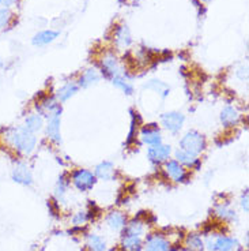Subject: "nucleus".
<instances>
[{
  "label": "nucleus",
  "instance_id": "aec40b11",
  "mask_svg": "<svg viewBox=\"0 0 249 251\" xmlns=\"http://www.w3.org/2000/svg\"><path fill=\"white\" fill-rule=\"evenodd\" d=\"M175 156H176V161H177V163H180L181 165L196 167V168H199L200 160L198 158V156H193V154H191V153H188V151H182V149L176 151Z\"/></svg>",
  "mask_w": 249,
  "mask_h": 251
},
{
  "label": "nucleus",
  "instance_id": "7ed1b4c3",
  "mask_svg": "<svg viewBox=\"0 0 249 251\" xmlns=\"http://www.w3.org/2000/svg\"><path fill=\"white\" fill-rule=\"evenodd\" d=\"M71 179H72V183H74L75 187L78 188L79 191L86 193V191L94 187L97 177H95L93 172H90L88 170H76L72 172Z\"/></svg>",
  "mask_w": 249,
  "mask_h": 251
},
{
  "label": "nucleus",
  "instance_id": "c85d7f7f",
  "mask_svg": "<svg viewBox=\"0 0 249 251\" xmlns=\"http://www.w3.org/2000/svg\"><path fill=\"white\" fill-rule=\"evenodd\" d=\"M215 212H217V216L225 221H231V220L236 219V212L231 210L230 207L226 206V205H219Z\"/></svg>",
  "mask_w": 249,
  "mask_h": 251
},
{
  "label": "nucleus",
  "instance_id": "39448f33",
  "mask_svg": "<svg viewBox=\"0 0 249 251\" xmlns=\"http://www.w3.org/2000/svg\"><path fill=\"white\" fill-rule=\"evenodd\" d=\"M184 122H185V116L180 112H176V111H172V112L163 113L161 116V123L162 126L168 130V131L179 132L182 128L184 126Z\"/></svg>",
  "mask_w": 249,
  "mask_h": 251
},
{
  "label": "nucleus",
  "instance_id": "f3484780",
  "mask_svg": "<svg viewBox=\"0 0 249 251\" xmlns=\"http://www.w3.org/2000/svg\"><path fill=\"white\" fill-rule=\"evenodd\" d=\"M78 90H79V85H78V83H75V82L72 81L66 82L62 88L57 90V93H56L57 100L62 101V102L69 100L71 97H74L75 94L78 93Z\"/></svg>",
  "mask_w": 249,
  "mask_h": 251
},
{
  "label": "nucleus",
  "instance_id": "473e14b6",
  "mask_svg": "<svg viewBox=\"0 0 249 251\" xmlns=\"http://www.w3.org/2000/svg\"><path fill=\"white\" fill-rule=\"evenodd\" d=\"M241 206L245 213H248V191H245L241 197Z\"/></svg>",
  "mask_w": 249,
  "mask_h": 251
},
{
  "label": "nucleus",
  "instance_id": "ddd939ff",
  "mask_svg": "<svg viewBox=\"0 0 249 251\" xmlns=\"http://www.w3.org/2000/svg\"><path fill=\"white\" fill-rule=\"evenodd\" d=\"M45 125V120L44 116L43 115H40V113H31L29 116H26L25 122H23V128H26L27 131L33 132V134H36V132L41 131L43 128H44Z\"/></svg>",
  "mask_w": 249,
  "mask_h": 251
},
{
  "label": "nucleus",
  "instance_id": "f03ea898",
  "mask_svg": "<svg viewBox=\"0 0 249 251\" xmlns=\"http://www.w3.org/2000/svg\"><path fill=\"white\" fill-rule=\"evenodd\" d=\"M180 149L191 153L193 156H199L205 149V138L199 131L191 130L180 139Z\"/></svg>",
  "mask_w": 249,
  "mask_h": 251
},
{
  "label": "nucleus",
  "instance_id": "cd10ccee",
  "mask_svg": "<svg viewBox=\"0 0 249 251\" xmlns=\"http://www.w3.org/2000/svg\"><path fill=\"white\" fill-rule=\"evenodd\" d=\"M112 83H113V86H116V88L120 89V90H123L125 94L134 93V86H132L131 83L127 81L123 75L112 78Z\"/></svg>",
  "mask_w": 249,
  "mask_h": 251
},
{
  "label": "nucleus",
  "instance_id": "2f4dec72",
  "mask_svg": "<svg viewBox=\"0 0 249 251\" xmlns=\"http://www.w3.org/2000/svg\"><path fill=\"white\" fill-rule=\"evenodd\" d=\"M88 220H89L88 212L81 210V212H78V213L75 214L74 217H72V223H74V226H83Z\"/></svg>",
  "mask_w": 249,
  "mask_h": 251
},
{
  "label": "nucleus",
  "instance_id": "6e6552de",
  "mask_svg": "<svg viewBox=\"0 0 249 251\" xmlns=\"http://www.w3.org/2000/svg\"><path fill=\"white\" fill-rule=\"evenodd\" d=\"M144 251H170V243L163 235H150L144 243Z\"/></svg>",
  "mask_w": 249,
  "mask_h": 251
},
{
  "label": "nucleus",
  "instance_id": "a878e982",
  "mask_svg": "<svg viewBox=\"0 0 249 251\" xmlns=\"http://www.w3.org/2000/svg\"><path fill=\"white\" fill-rule=\"evenodd\" d=\"M144 232V226L140 220H132L130 224L124 226V235H136L142 236Z\"/></svg>",
  "mask_w": 249,
  "mask_h": 251
},
{
  "label": "nucleus",
  "instance_id": "7c9ffc66",
  "mask_svg": "<svg viewBox=\"0 0 249 251\" xmlns=\"http://www.w3.org/2000/svg\"><path fill=\"white\" fill-rule=\"evenodd\" d=\"M13 18L11 15V11L8 8H0V30L6 29L7 26L10 25V21Z\"/></svg>",
  "mask_w": 249,
  "mask_h": 251
},
{
  "label": "nucleus",
  "instance_id": "bb28decb",
  "mask_svg": "<svg viewBox=\"0 0 249 251\" xmlns=\"http://www.w3.org/2000/svg\"><path fill=\"white\" fill-rule=\"evenodd\" d=\"M144 88L147 89H153V90H156L157 93L161 96L162 99H165L166 96L169 94V86L165 83V82L158 81V79H153V81L147 82L146 85H144Z\"/></svg>",
  "mask_w": 249,
  "mask_h": 251
},
{
  "label": "nucleus",
  "instance_id": "f8f14e48",
  "mask_svg": "<svg viewBox=\"0 0 249 251\" xmlns=\"http://www.w3.org/2000/svg\"><path fill=\"white\" fill-rule=\"evenodd\" d=\"M102 69L105 71L106 75H109L111 78L123 75L121 66H120L117 59L113 56V55H108V56L104 57V60H102Z\"/></svg>",
  "mask_w": 249,
  "mask_h": 251
},
{
  "label": "nucleus",
  "instance_id": "dca6fc26",
  "mask_svg": "<svg viewBox=\"0 0 249 251\" xmlns=\"http://www.w3.org/2000/svg\"><path fill=\"white\" fill-rule=\"evenodd\" d=\"M57 37H59V31L48 29V30L38 31L37 34L33 37L31 43H33V45H36V47H44V45L53 43Z\"/></svg>",
  "mask_w": 249,
  "mask_h": 251
},
{
  "label": "nucleus",
  "instance_id": "9b49d317",
  "mask_svg": "<svg viewBox=\"0 0 249 251\" xmlns=\"http://www.w3.org/2000/svg\"><path fill=\"white\" fill-rule=\"evenodd\" d=\"M37 109L40 115L46 116V118H49V116L55 115V113H62V107H60V104L57 102V100L52 99V97H46L44 100L40 101Z\"/></svg>",
  "mask_w": 249,
  "mask_h": 251
},
{
  "label": "nucleus",
  "instance_id": "a211bd4d",
  "mask_svg": "<svg viewBox=\"0 0 249 251\" xmlns=\"http://www.w3.org/2000/svg\"><path fill=\"white\" fill-rule=\"evenodd\" d=\"M106 223L113 231H123L127 226V219L121 212H111L106 217Z\"/></svg>",
  "mask_w": 249,
  "mask_h": 251
},
{
  "label": "nucleus",
  "instance_id": "72a5a7b5",
  "mask_svg": "<svg viewBox=\"0 0 249 251\" xmlns=\"http://www.w3.org/2000/svg\"><path fill=\"white\" fill-rule=\"evenodd\" d=\"M17 3V0H0V6L3 8H8V7L14 6Z\"/></svg>",
  "mask_w": 249,
  "mask_h": 251
},
{
  "label": "nucleus",
  "instance_id": "20e7f679",
  "mask_svg": "<svg viewBox=\"0 0 249 251\" xmlns=\"http://www.w3.org/2000/svg\"><path fill=\"white\" fill-rule=\"evenodd\" d=\"M11 179L21 186H31L33 184V172L30 167L25 161H18L11 170Z\"/></svg>",
  "mask_w": 249,
  "mask_h": 251
},
{
  "label": "nucleus",
  "instance_id": "b1692460",
  "mask_svg": "<svg viewBox=\"0 0 249 251\" xmlns=\"http://www.w3.org/2000/svg\"><path fill=\"white\" fill-rule=\"evenodd\" d=\"M185 249L187 251H203L204 250V242L202 240L199 235L191 233V235H188L187 242H185Z\"/></svg>",
  "mask_w": 249,
  "mask_h": 251
},
{
  "label": "nucleus",
  "instance_id": "412c9836",
  "mask_svg": "<svg viewBox=\"0 0 249 251\" xmlns=\"http://www.w3.org/2000/svg\"><path fill=\"white\" fill-rule=\"evenodd\" d=\"M123 247H124L125 251H140L143 247L142 236L123 235Z\"/></svg>",
  "mask_w": 249,
  "mask_h": 251
},
{
  "label": "nucleus",
  "instance_id": "6ab92c4d",
  "mask_svg": "<svg viewBox=\"0 0 249 251\" xmlns=\"http://www.w3.org/2000/svg\"><path fill=\"white\" fill-rule=\"evenodd\" d=\"M94 175L101 180H111L114 175V165L111 161H102L95 167Z\"/></svg>",
  "mask_w": 249,
  "mask_h": 251
},
{
  "label": "nucleus",
  "instance_id": "4468645a",
  "mask_svg": "<svg viewBox=\"0 0 249 251\" xmlns=\"http://www.w3.org/2000/svg\"><path fill=\"white\" fill-rule=\"evenodd\" d=\"M140 139L143 141L146 145H150V146H154V145L162 144V135L161 131L158 128H154V127H143L142 131H140Z\"/></svg>",
  "mask_w": 249,
  "mask_h": 251
},
{
  "label": "nucleus",
  "instance_id": "393cba45",
  "mask_svg": "<svg viewBox=\"0 0 249 251\" xmlns=\"http://www.w3.org/2000/svg\"><path fill=\"white\" fill-rule=\"evenodd\" d=\"M88 249L89 251H106L105 240L98 235H89Z\"/></svg>",
  "mask_w": 249,
  "mask_h": 251
},
{
  "label": "nucleus",
  "instance_id": "f704fd0d",
  "mask_svg": "<svg viewBox=\"0 0 249 251\" xmlns=\"http://www.w3.org/2000/svg\"><path fill=\"white\" fill-rule=\"evenodd\" d=\"M202 1H210V0H202Z\"/></svg>",
  "mask_w": 249,
  "mask_h": 251
},
{
  "label": "nucleus",
  "instance_id": "5701e85b",
  "mask_svg": "<svg viewBox=\"0 0 249 251\" xmlns=\"http://www.w3.org/2000/svg\"><path fill=\"white\" fill-rule=\"evenodd\" d=\"M68 177L66 175L60 176L56 183V188H55V195H56L57 201L64 202V200H66V194H67V190H68Z\"/></svg>",
  "mask_w": 249,
  "mask_h": 251
},
{
  "label": "nucleus",
  "instance_id": "4be33fe9",
  "mask_svg": "<svg viewBox=\"0 0 249 251\" xmlns=\"http://www.w3.org/2000/svg\"><path fill=\"white\" fill-rule=\"evenodd\" d=\"M100 81V73L97 70L89 69L85 71V74L79 79V86L81 88H90Z\"/></svg>",
  "mask_w": 249,
  "mask_h": 251
},
{
  "label": "nucleus",
  "instance_id": "423d86ee",
  "mask_svg": "<svg viewBox=\"0 0 249 251\" xmlns=\"http://www.w3.org/2000/svg\"><path fill=\"white\" fill-rule=\"evenodd\" d=\"M207 247L212 251H231L237 247V240L230 236L218 235L207 240Z\"/></svg>",
  "mask_w": 249,
  "mask_h": 251
},
{
  "label": "nucleus",
  "instance_id": "f257e3e1",
  "mask_svg": "<svg viewBox=\"0 0 249 251\" xmlns=\"http://www.w3.org/2000/svg\"><path fill=\"white\" fill-rule=\"evenodd\" d=\"M4 139L14 151H18L21 154H25V156L31 154L37 146L36 134L27 131L22 126L8 128L6 131V135H4Z\"/></svg>",
  "mask_w": 249,
  "mask_h": 251
},
{
  "label": "nucleus",
  "instance_id": "1a4fd4ad",
  "mask_svg": "<svg viewBox=\"0 0 249 251\" xmlns=\"http://www.w3.org/2000/svg\"><path fill=\"white\" fill-rule=\"evenodd\" d=\"M165 171L173 182L181 183L187 179V171L184 170V165L177 163L176 160H169L165 163Z\"/></svg>",
  "mask_w": 249,
  "mask_h": 251
},
{
  "label": "nucleus",
  "instance_id": "0eeeda50",
  "mask_svg": "<svg viewBox=\"0 0 249 251\" xmlns=\"http://www.w3.org/2000/svg\"><path fill=\"white\" fill-rule=\"evenodd\" d=\"M170 153H172V148L169 145L158 144L154 145V146H150L149 151H147V157L151 163L161 164L168 161Z\"/></svg>",
  "mask_w": 249,
  "mask_h": 251
},
{
  "label": "nucleus",
  "instance_id": "9d476101",
  "mask_svg": "<svg viewBox=\"0 0 249 251\" xmlns=\"http://www.w3.org/2000/svg\"><path fill=\"white\" fill-rule=\"evenodd\" d=\"M60 116L62 113H55L48 118V125H46V135L50 141L55 144H60L62 135H60Z\"/></svg>",
  "mask_w": 249,
  "mask_h": 251
},
{
  "label": "nucleus",
  "instance_id": "c756f323",
  "mask_svg": "<svg viewBox=\"0 0 249 251\" xmlns=\"http://www.w3.org/2000/svg\"><path fill=\"white\" fill-rule=\"evenodd\" d=\"M117 43L121 47H128L131 44V36H130V31L127 27H121L117 31Z\"/></svg>",
  "mask_w": 249,
  "mask_h": 251
},
{
  "label": "nucleus",
  "instance_id": "2eb2a0df",
  "mask_svg": "<svg viewBox=\"0 0 249 251\" xmlns=\"http://www.w3.org/2000/svg\"><path fill=\"white\" fill-rule=\"evenodd\" d=\"M240 118H241V115L238 112V109L231 107V105L225 107L222 109V112H221V122H222V125L225 127H233V126H236L240 122Z\"/></svg>",
  "mask_w": 249,
  "mask_h": 251
}]
</instances>
